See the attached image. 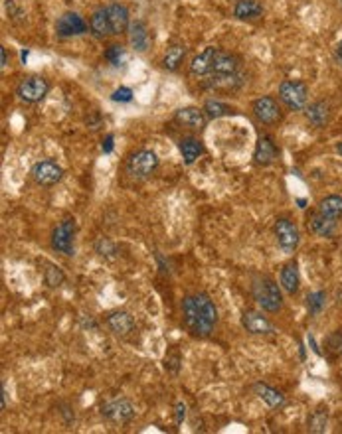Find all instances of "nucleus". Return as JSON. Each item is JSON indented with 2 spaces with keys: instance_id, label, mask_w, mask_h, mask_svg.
Listing matches in <instances>:
<instances>
[{
  "instance_id": "obj_25",
  "label": "nucleus",
  "mask_w": 342,
  "mask_h": 434,
  "mask_svg": "<svg viewBox=\"0 0 342 434\" xmlns=\"http://www.w3.org/2000/svg\"><path fill=\"white\" fill-rule=\"evenodd\" d=\"M307 118L312 127H325L330 118V109L325 101H316L307 107Z\"/></svg>"
},
{
  "instance_id": "obj_35",
  "label": "nucleus",
  "mask_w": 342,
  "mask_h": 434,
  "mask_svg": "<svg viewBox=\"0 0 342 434\" xmlns=\"http://www.w3.org/2000/svg\"><path fill=\"white\" fill-rule=\"evenodd\" d=\"M111 99L117 103H129L131 99H133V91H131L129 87H119V89H115V91H113Z\"/></svg>"
},
{
  "instance_id": "obj_31",
  "label": "nucleus",
  "mask_w": 342,
  "mask_h": 434,
  "mask_svg": "<svg viewBox=\"0 0 342 434\" xmlns=\"http://www.w3.org/2000/svg\"><path fill=\"white\" fill-rule=\"evenodd\" d=\"M204 113L210 116V118H220V116H225L232 113V107H228L225 103L216 101V99H210L204 105Z\"/></svg>"
},
{
  "instance_id": "obj_17",
  "label": "nucleus",
  "mask_w": 342,
  "mask_h": 434,
  "mask_svg": "<svg viewBox=\"0 0 342 434\" xmlns=\"http://www.w3.org/2000/svg\"><path fill=\"white\" fill-rule=\"evenodd\" d=\"M216 52H218V48H206L202 54H198L192 59V63H190V75H194V77H208L212 73Z\"/></svg>"
},
{
  "instance_id": "obj_38",
  "label": "nucleus",
  "mask_w": 342,
  "mask_h": 434,
  "mask_svg": "<svg viewBox=\"0 0 342 434\" xmlns=\"http://www.w3.org/2000/svg\"><path fill=\"white\" fill-rule=\"evenodd\" d=\"M174 419H177V424L184 422V419H186V405L184 403H177L174 405Z\"/></svg>"
},
{
  "instance_id": "obj_39",
  "label": "nucleus",
  "mask_w": 342,
  "mask_h": 434,
  "mask_svg": "<svg viewBox=\"0 0 342 434\" xmlns=\"http://www.w3.org/2000/svg\"><path fill=\"white\" fill-rule=\"evenodd\" d=\"M113 141H115V136H113V134H107V136H105L103 145H101V148H103L105 154H109V152L113 150Z\"/></svg>"
},
{
  "instance_id": "obj_23",
  "label": "nucleus",
  "mask_w": 342,
  "mask_h": 434,
  "mask_svg": "<svg viewBox=\"0 0 342 434\" xmlns=\"http://www.w3.org/2000/svg\"><path fill=\"white\" fill-rule=\"evenodd\" d=\"M129 40L137 52H145L149 48V30L145 26V22L134 20L129 26Z\"/></svg>"
},
{
  "instance_id": "obj_41",
  "label": "nucleus",
  "mask_w": 342,
  "mask_h": 434,
  "mask_svg": "<svg viewBox=\"0 0 342 434\" xmlns=\"http://www.w3.org/2000/svg\"><path fill=\"white\" fill-rule=\"evenodd\" d=\"M2 411H6V385L2 383Z\"/></svg>"
},
{
  "instance_id": "obj_43",
  "label": "nucleus",
  "mask_w": 342,
  "mask_h": 434,
  "mask_svg": "<svg viewBox=\"0 0 342 434\" xmlns=\"http://www.w3.org/2000/svg\"><path fill=\"white\" fill-rule=\"evenodd\" d=\"M336 152H339V154H342V143L341 145H336Z\"/></svg>"
},
{
  "instance_id": "obj_9",
  "label": "nucleus",
  "mask_w": 342,
  "mask_h": 434,
  "mask_svg": "<svg viewBox=\"0 0 342 434\" xmlns=\"http://www.w3.org/2000/svg\"><path fill=\"white\" fill-rule=\"evenodd\" d=\"M101 415L105 419L117 424H127L134 419V406L127 399H115L101 409Z\"/></svg>"
},
{
  "instance_id": "obj_19",
  "label": "nucleus",
  "mask_w": 342,
  "mask_h": 434,
  "mask_svg": "<svg viewBox=\"0 0 342 434\" xmlns=\"http://www.w3.org/2000/svg\"><path fill=\"white\" fill-rule=\"evenodd\" d=\"M279 285L287 294H297L299 287H301V275H299V267L295 260L287 262L281 269L279 275Z\"/></svg>"
},
{
  "instance_id": "obj_3",
  "label": "nucleus",
  "mask_w": 342,
  "mask_h": 434,
  "mask_svg": "<svg viewBox=\"0 0 342 434\" xmlns=\"http://www.w3.org/2000/svg\"><path fill=\"white\" fill-rule=\"evenodd\" d=\"M159 168V156L152 152V150H137L133 152L129 158H127V164H125V170L131 178H137V180H143V178H149L150 174H154V170Z\"/></svg>"
},
{
  "instance_id": "obj_10",
  "label": "nucleus",
  "mask_w": 342,
  "mask_h": 434,
  "mask_svg": "<svg viewBox=\"0 0 342 434\" xmlns=\"http://www.w3.org/2000/svg\"><path fill=\"white\" fill-rule=\"evenodd\" d=\"M253 115L263 125H275L281 118V107L273 97H259L252 105Z\"/></svg>"
},
{
  "instance_id": "obj_5",
  "label": "nucleus",
  "mask_w": 342,
  "mask_h": 434,
  "mask_svg": "<svg viewBox=\"0 0 342 434\" xmlns=\"http://www.w3.org/2000/svg\"><path fill=\"white\" fill-rule=\"evenodd\" d=\"M273 231H275L277 245L281 247L287 255L295 253V249H297L299 243H301V233H299V227L291 221V219H285V217H283V219H277Z\"/></svg>"
},
{
  "instance_id": "obj_2",
  "label": "nucleus",
  "mask_w": 342,
  "mask_h": 434,
  "mask_svg": "<svg viewBox=\"0 0 342 434\" xmlns=\"http://www.w3.org/2000/svg\"><path fill=\"white\" fill-rule=\"evenodd\" d=\"M252 294L253 300L259 304V308L265 310V312L275 314V312H279L283 308L281 289H279V285H277L273 278H269V276H259V278L253 280Z\"/></svg>"
},
{
  "instance_id": "obj_13",
  "label": "nucleus",
  "mask_w": 342,
  "mask_h": 434,
  "mask_svg": "<svg viewBox=\"0 0 342 434\" xmlns=\"http://www.w3.org/2000/svg\"><path fill=\"white\" fill-rule=\"evenodd\" d=\"M107 14H109V24H111L113 36H119L123 32H127L129 26H131L129 10L123 4H109L107 6Z\"/></svg>"
},
{
  "instance_id": "obj_20",
  "label": "nucleus",
  "mask_w": 342,
  "mask_h": 434,
  "mask_svg": "<svg viewBox=\"0 0 342 434\" xmlns=\"http://www.w3.org/2000/svg\"><path fill=\"white\" fill-rule=\"evenodd\" d=\"M277 158V148L273 145V141L269 136H261L257 141V146H255V152H253V160L255 164L259 166H268L271 162H275Z\"/></svg>"
},
{
  "instance_id": "obj_27",
  "label": "nucleus",
  "mask_w": 342,
  "mask_h": 434,
  "mask_svg": "<svg viewBox=\"0 0 342 434\" xmlns=\"http://www.w3.org/2000/svg\"><path fill=\"white\" fill-rule=\"evenodd\" d=\"M179 148L186 164H194L196 160L202 156V152H204V146H202V143L198 138H182Z\"/></svg>"
},
{
  "instance_id": "obj_32",
  "label": "nucleus",
  "mask_w": 342,
  "mask_h": 434,
  "mask_svg": "<svg viewBox=\"0 0 342 434\" xmlns=\"http://www.w3.org/2000/svg\"><path fill=\"white\" fill-rule=\"evenodd\" d=\"M325 304H327V294L323 290H316V292L307 296V308H309L312 316H316L325 308Z\"/></svg>"
},
{
  "instance_id": "obj_30",
  "label": "nucleus",
  "mask_w": 342,
  "mask_h": 434,
  "mask_svg": "<svg viewBox=\"0 0 342 434\" xmlns=\"http://www.w3.org/2000/svg\"><path fill=\"white\" fill-rule=\"evenodd\" d=\"M328 424V409L327 406H319L309 419V433L321 434L327 431Z\"/></svg>"
},
{
  "instance_id": "obj_37",
  "label": "nucleus",
  "mask_w": 342,
  "mask_h": 434,
  "mask_svg": "<svg viewBox=\"0 0 342 434\" xmlns=\"http://www.w3.org/2000/svg\"><path fill=\"white\" fill-rule=\"evenodd\" d=\"M328 347L334 353H342V332H334L328 338Z\"/></svg>"
},
{
  "instance_id": "obj_12",
  "label": "nucleus",
  "mask_w": 342,
  "mask_h": 434,
  "mask_svg": "<svg viewBox=\"0 0 342 434\" xmlns=\"http://www.w3.org/2000/svg\"><path fill=\"white\" fill-rule=\"evenodd\" d=\"M236 73H239V59L234 54L218 48L210 75H236Z\"/></svg>"
},
{
  "instance_id": "obj_15",
  "label": "nucleus",
  "mask_w": 342,
  "mask_h": 434,
  "mask_svg": "<svg viewBox=\"0 0 342 434\" xmlns=\"http://www.w3.org/2000/svg\"><path fill=\"white\" fill-rule=\"evenodd\" d=\"M309 229H311L316 237H332L336 231V219L321 214L319 209L309 216Z\"/></svg>"
},
{
  "instance_id": "obj_8",
  "label": "nucleus",
  "mask_w": 342,
  "mask_h": 434,
  "mask_svg": "<svg viewBox=\"0 0 342 434\" xmlns=\"http://www.w3.org/2000/svg\"><path fill=\"white\" fill-rule=\"evenodd\" d=\"M32 178L40 186H54L63 178V170L52 160H42L32 166Z\"/></svg>"
},
{
  "instance_id": "obj_22",
  "label": "nucleus",
  "mask_w": 342,
  "mask_h": 434,
  "mask_svg": "<svg viewBox=\"0 0 342 434\" xmlns=\"http://www.w3.org/2000/svg\"><path fill=\"white\" fill-rule=\"evenodd\" d=\"M90 30L91 34H93L95 38H99V40H103L109 34H113V32H111V24H109L107 8H99V10H95V12L91 14Z\"/></svg>"
},
{
  "instance_id": "obj_28",
  "label": "nucleus",
  "mask_w": 342,
  "mask_h": 434,
  "mask_svg": "<svg viewBox=\"0 0 342 434\" xmlns=\"http://www.w3.org/2000/svg\"><path fill=\"white\" fill-rule=\"evenodd\" d=\"M319 211L332 219H342V198L341 196H328L319 203Z\"/></svg>"
},
{
  "instance_id": "obj_4",
  "label": "nucleus",
  "mask_w": 342,
  "mask_h": 434,
  "mask_svg": "<svg viewBox=\"0 0 342 434\" xmlns=\"http://www.w3.org/2000/svg\"><path fill=\"white\" fill-rule=\"evenodd\" d=\"M279 99L291 111H303L309 103V87L303 81H283L279 85Z\"/></svg>"
},
{
  "instance_id": "obj_36",
  "label": "nucleus",
  "mask_w": 342,
  "mask_h": 434,
  "mask_svg": "<svg viewBox=\"0 0 342 434\" xmlns=\"http://www.w3.org/2000/svg\"><path fill=\"white\" fill-rule=\"evenodd\" d=\"M95 249H97V253L101 255V257H107V255H111V253H117V247L113 245L111 241H107V239H101L97 245H95Z\"/></svg>"
},
{
  "instance_id": "obj_42",
  "label": "nucleus",
  "mask_w": 342,
  "mask_h": 434,
  "mask_svg": "<svg viewBox=\"0 0 342 434\" xmlns=\"http://www.w3.org/2000/svg\"><path fill=\"white\" fill-rule=\"evenodd\" d=\"M336 59L342 63V40L339 42V45H336Z\"/></svg>"
},
{
  "instance_id": "obj_6",
  "label": "nucleus",
  "mask_w": 342,
  "mask_h": 434,
  "mask_svg": "<svg viewBox=\"0 0 342 434\" xmlns=\"http://www.w3.org/2000/svg\"><path fill=\"white\" fill-rule=\"evenodd\" d=\"M74 237H75V221L74 219H63L60 225L52 233V249L61 255H74Z\"/></svg>"
},
{
  "instance_id": "obj_1",
  "label": "nucleus",
  "mask_w": 342,
  "mask_h": 434,
  "mask_svg": "<svg viewBox=\"0 0 342 434\" xmlns=\"http://www.w3.org/2000/svg\"><path fill=\"white\" fill-rule=\"evenodd\" d=\"M182 316L188 332L198 338H208L218 324V308L208 294L198 292L182 300Z\"/></svg>"
},
{
  "instance_id": "obj_33",
  "label": "nucleus",
  "mask_w": 342,
  "mask_h": 434,
  "mask_svg": "<svg viewBox=\"0 0 342 434\" xmlns=\"http://www.w3.org/2000/svg\"><path fill=\"white\" fill-rule=\"evenodd\" d=\"M180 363H182V358H180L179 349H170V353H166V358H164V367L170 371V373H179L180 369Z\"/></svg>"
},
{
  "instance_id": "obj_29",
  "label": "nucleus",
  "mask_w": 342,
  "mask_h": 434,
  "mask_svg": "<svg viewBox=\"0 0 342 434\" xmlns=\"http://www.w3.org/2000/svg\"><path fill=\"white\" fill-rule=\"evenodd\" d=\"M63 280H66V275H63V271H61L58 265H54V262H44V282L46 287H50V289H58L63 285Z\"/></svg>"
},
{
  "instance_id": "obj_7",
  "label": "nucleus",
  "mask_w": 342,
  "mask_h": 434,
  "mask_svg": "<svg viewBox=\"0 0 342 434\" xmlns=\"http://www.w3.org/2000/svg\"><path fill=\"white\" fill-rule=\"evenodd\" d=\"M48 91H50V85H48L46 79H42V77H28V79H24L18 85L16 95L24 103H40L48 95Z\"/></svg>"
},
{
  "instance_id": "obj_14",
  "label": "nucleus",
  "mask_w": 342,
  "mask_h": 434,
  "mask_svg": "<svg viewBox=\"0 0 342 434\" xmlns=\"http://www.w3.org/2000/svg\"><path fill=\"white\" fill-rule=\"evenodd\" d=\"M107 326L115 335H129L134 330V320L129 312L117 310L107 316Z\"/></svg>"
},
{
  "instance_id": "obj_18",
  "label": "nucleus",
  "mask_w": 342,
  "mask_h": 434,
  "mask_svg": "<svg viewBox=\"0 0 342 434\" xmlns=\"http://www.w3.org/2000/svg\"><path fill=\"white\" fill-rule=\"evenodd\" d=\"M241 326L250 333H255V335L275 332L273 324L265 316H261V312H245L243 318H241Z\"/></svg>"
},
{
  "instance_id": "obj_21",
  "label": "nucleus",
  "mask_w": 342,
  "mask_h": 434,
  "mask_svg": "<svg viewBox=\"0 0 342 434\" xmlns=\"http://www.w3.org/2000/svg\"><path fill=\"white\" fill-rule=\"evenodd\" d=\"M253 393H255L265 405L271 406V409H279V406L285 405V397H283L281 391L273 389V387H269L265 383H255V385H253Z\"/></svg>"
},
{
  "instance_id": "obj_11",
  "label": "nucleus",
  "mask_w": 342,
  "mask_h": 434,
  "mask_svg": "<svg viewBox=\"0 0 342 434\" xmlns=\"http://www.w3.org/2000/svg\"><path fill=\"white\" fill-rule=\"evenodd\" d=\"M56 32L61 38H70V36H81L88 32V24L83 22V18L75 12H66L58 18L56 22Z\"/></svg>"
},
{
  "instance_id": "obj_40",
  "label": "nucleus",
  "mask_w": 342,
  "mask_h": 434,
  "mask_svg": "<svg viewBox=\"0 0 342 434\" xmlns=\"http://www.w3.org/2000/svg\"><path fill=\"white\" fill-rule=\"evenodd\" d=\"M0 56H2V63H0V68H2V70H6V65H8V56H6V48H0Z\"/></svg>"
},
{
  "instance_id": "obj_24",
  "label": "nucleus",
  "mask_w": 342,
  "mask_h": 434,
  "mask_svg": "<svg viewBox=\"0 0 342 434\" xmlns=\"http://www.w3.org/2000/svg\"><path fill=\"white\" fill-rule=\"evenodd\" d=\"M263 14V6L257 0H238L236 8H234V16L238 20H257Z\"/></svg>"
},
{
  "instance_id": "obj_26",
  "label": "nucleus",
  "mask_w": 342,
  "mask_h": 434,
  "mask_svg": "<svg viewBox=\"0 0 342 434\" xmlns=\"http://www.w3.org/2000/svg\"><path fill=\"white\" fill-rule=\"evenodd\" d=\"M186 58V48L182 45V43H172L168 50H166V54H164L163 58V65L164 70H168V72H177L180 68V63L184 61Z\"/></svg>"
},
{
  "instance_id": "obj_34",
  "label": "nucleus",
  "mask_w": 342,
  "mask_h": 434,
  "mask_svg": "<svg viewBox=\"0 0 342 434\" xmlns=\"http://www.w3.org/2000/svg\"><path fill=\"white\" fill-rule=\"evenodd\" d=\"M105 58H107L109 63H113V65H121V63H123V58H125V50H123L121 45H117V43H113V45L107 48Z\"/></svg>"
},
{
  "instance_id": "obj_16",
  "label": "nucleus",
  "mask_w": 342,
  "mask_h": 434,
  "mask_svg": "<svg viewBox=\"0 0 342 434\" xmlns=\"http://www.w3.org/2000/svg\"><path fill=\"white\" fill-rule=\"evenodd\" d=\"M174 118L182 123L184 127L194 130H200L206 127V113L204 109H196V107H184V109H179Z\"/></svg>"
}]
</instances>
